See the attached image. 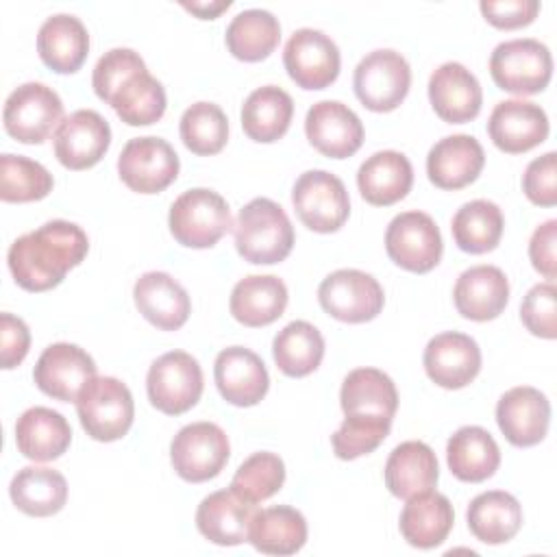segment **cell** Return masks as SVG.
I'll list each match as a JSON object with an SVG mask.
<instances>
[{
    "mask_svg": "<svg viewBox=\"0 0 557 557\" xmlns=\"http://www.w3.org/2000/svg\"><path fill=\"white\" fill-rule=\"evenodd\" d=\"M0 361L4 370H11L15 366H20L24 361V357L28 355L30 348V331L26 326V322L9 311H4L0 315Z\"/></svg>",
    "mask_w": 557,
    "mask_h": 557,
    "instance_id": "obj_50",
    "label": "cell"
},
{
    "mask_svg": "<svg viewBox=\"0 0 557 557\" xmlns=\"http://www.w3.org/2000/svg\"><path fill=\"white\" fill-rule=\"evenodd\" d=\"M178 154L161 137H133L117 157L122 183L137 194H159L178 176Z\"/></svg>",
    "mask_w": 557,
    "mask_h": 557,
    "instance_id": "obj_14",
    "label": "cell"
},
{
    "mask_svg": "<svg viewBox=\"0 0 557 557\" xmlns=\"http://www.w3.org/2000/svg\"><path fill=\"white\" fill-rule=\"evenodd\" d=\"M252 516V503L244 500L233 490H218L200 500L196 509V527L213 544L237 546L248 542Z\"/></svg>",
    "mask_w": 557,
    "mask_h": 557,
    "instance_id": "obj_27",
    "label": "cell"
},
{
    "mask_svg": "<svg viewBox=\"0 0 557 557\" xmlns=\"http://www.w3.org/2000/svg\"><path fill=\"white\" fill-rule=\"evenodd\" d=\"M387 257L403 270L424 274L433 270L444 252L435 220L424 211H403L385 231Z\"/></svg>",
    "mask_w": 557,
    "mask_h": 557,
    "instance_id": "obj_13",
    "label": "cell"
},
{
    "mask_svg": "<svg viewBox=\"0 0 557 557\" xmlns=\"http://www.w3.org/2000/svg\"><path fill=\"white\" fill-rule=\"evenodd\" d=\"M446 463L459 481L481 483L498 470L500 448L487 429L468 424L448 437Z\"/></svg>",
    "mask_w": 557,
    "mask_h": 557,
    "instance_id": "obj_32",
    "label": "cell"
},
{
    "mask_svg": "<svg viewBox=\"0 0 557 557\" xmlns=\"http://www.w3.org/2000/svg\"><path fill=\"white\" fill-rule=\"evenodd\" d=\"M453 300L457 311L468 320H494L509 302V281L496 265H472L459 274Z\"/></svg>",
    "mask_w": 557,
    "mask_h": 557,
    "instance_id": "obj_26",
    "label": "cell"
},
{
    "mask_svg": "<svg viewBox=\"0 0 557 557\" xmlns=\"http://www.w3.org/2000/svg\"><path fill=\"white\" fill-rule=\"evenodd\" d=\"M283 63L289 78L302 89H324L339 74V48L318 28H298L285 44Z\"/></svg>",
    "mask_w": 557,
    "mask_h": 557,
    "instance_id": "obj_15",
    "label": "cell"
},
{
    "mask_svg": "<svg viewBox=\"0 0 557 557\" xmlns=\"http://www.w3.org/2000/svg\"><path fill=\"white\" fill-rule=\"evenodd\" d=\"M411 67L407 59L392 50L379 48L368 52L355 67L352 87L359 102L376 113L394 111L407 96Z\"/></svg>",
    "mask_w": 557,
    "mask_h": 557,
    "instance_id": "obj_8",
    "label": "cell"
},
{
    "mask_svg": "<svg viewBox=\"0 0 557 557\" xmlns=\"http://www.w3.org/2000/svg\"><path fill=\"white\" fill-rule=\"evenodd\" d=\"M168 226L181 246L211 248L233 228V218L228 202L218 191L194 187L172 202Z\"/></svg>",
    "mask_w": 557,
    "mask_h": 557,
    "instance_id": "obj_4",
    "label": "cell"
},
{
    "mask_svg": "<svg viewBox=\"0 0 557 557\" xmlns=\"http://www.w3.org/2000/svg\"><path fill=\"white\" fill-rule=\"evenodd\" d=\"M292 205L300 222L315 233H335L350 213L346 185L326 170L302 172L294 183Z\"/></svg>",
    "mask_w": 557,
    "mask_h": 557,
    "instance_id": "obj_9",
    "label": "cell"
},
{
    "mask_svg": "<svg viewBox=\"0 0 557 557\" xmlns=\"http://www.w3.org/2000/svg\"><path fill=\"white\" fill-rule=\"evenodd\" d=\"M87 250L89 239L78 224L50 220L20 235L7 252V263L22 289L46 292L57 287L85 259Z\"/></svg>",
    "mask_w": 557,
    "mask_h": 557,
    "instance_id": "obj_1",
    "label": "cell"
},
{
    "mask_svg": "<svg viewBox=\"0 0 557 557\" xmlns=\"http://www.w3.org/2000/svg\"><path fill=\"white\" fill-rule=\"evenodd\" d=\"M555 242H557V220H546L540 224L529 242V259L533 268L553 283L557 276V257H555Z\"/></svg>",
    "mask_w": 557,
    "mask_h": 557,
    "instance_id": "obj_51",
    "label": "cell"
},
{
    "mask_svg": "<svg viewBox=\"0 0 557 557\" xmlns=\"http://www.w3.org/2000/svg\"><path fill=\"white\" fill-rule=\"evenodd\" d=\"M433 111L448 124H463L479 115L483 91L476 76L457 61H446L429 78Z\"/></svg>",
    "mask_w": 557,
    "mask_h": 557,
    "instance_id": "obj_23",
    "label": "cell"
},
{
    "mask_svg": "<svg viewBox=\"0 0 557 557\" xmlns=\"http://www.w3.org/2000/svg\"><path fill=\"white\" fill-rule=\"evenodd\" d=\"M281 39L278 20L265 9L239 11L226 26V48L239 61H261L265 59Z\"/></svg>",
    "mask_w": 557,
    "mask_h": 557,
    "instance_id": "obj_42",
    "label": "cell"
},
{
    "mask_svg": "<svg viewBox=\"0 0 557 557\" xmlns=\"http://www.w3.org/2000/svg\"><path fill=\"white\" fill-rule=\"evenodd\" d=\"M285 483V463L276 453H255L235 470L231 490L244 500L257 505L274 496Z\"/></svg>",
    "mask_w": 557,
    "mask_h": 557,
    "instance_id": "obj_45",
    "label": "cell"
},
{
    "mask_svg": "<svg viewBox=\"0 0 557 557\" xmlns=\"http://www.w3.org/2000/svg\"><path fill=\"white\" fill-rule=\"evenodd\" d=\"M487 135L507 154H520L540 146L548 137L546 111L529 100H500L487 120Z\"/></svg>",
    "mask_w": 557,
    "mask_h": 557,
    "instance_id": "obj_21",
    "label": "cell"
},
{
    "mask_svg": "<svg viewBox=\"0 0 557 557\" xmlns=\"http://www.w3.org/2000/svg\"><path fill=\"white\" fill-rule=\"evenodd\" d=\"M52 174L24 154L4 152L0 157V198L4 202H33L52 191Z\"/></svg>",
    "mask_w": 557,
    "mask_h": 557,
    "instance_id": "obj_44",
    "label": "cell"
},
{
    "mask_svg": "<svg viewBox=\"0 0 557 557\" xmlns=\"http://www.w3.org/2000/svg\"><path fill=\"white\" fill-rule=\"evenodd\" d=\"M520 320L535 337H557V287L550 281L537 283L524 294L520 305Z\"/></svg>",
    "mask_w": 557,
    "mask_h": 557,
    "instance_id": "obj_47",
    "label": "cell"
},
{
    "mask_svg": "<svg viewBox=\"0 0 557 557\" xmlns=\"http://www.w3.org/2000/svg\"><path fill=\"white\" fill-rule=\"evenodd\" d=\"M294 115V100L292 96L276 87L263 85L248 94L242 104V128L244 133L259 144H272L281 139Z\"/></svg>",
    "mask_w": 557,
    "mask_h": 557,
    "instance_id": "obj_38",
    "label": "cell"
},
{
    "mask_svg": "<svg viewBox=\"0 0 557 557\" xmlns=\"http://www.w3.org/2000/svg\"><path fill=\"white\" fill-rule=\"evenodd\" d=\"M479 9L483 17L496 26V28H522L529 26L537 13H540V2L537 0H481Z\"/></svg>",
    "mask_w": 557,
    "mask_h": 557,
    "instance_id": "obj_49",
    "label": "cell"
},
{
    "mask_svg": "<svg viewBox=\"0 0 557 557\" xmlns=\"http://www.w3.org/2000/svg\"><path fill=\"white\" fill-rule=\"evenodd\" d=\"M235 248L248 263L272 265L294 248V226L285 209L270 198H252L233 224Z\"/></svg>",
    "mask_w": 557,
    "mask_h": 557,
    "instance_id": "obj_3",
    "label": "cell"
},
{
    "mask_svg": "<svg viewBox=\"0 0 557 557\" xmlns=\"http://www.w3.org/2000/svg\"><path fill=\"white\" fill-rule=\"evenodd\" d=\"M202 368L185 350L163 352L152 361L146 376V392L152 407L168 416L189 411L202 396Z\"/></svg>",
    "mask_w": 557,
    "mask_h": 557,
    "instance_id": "obj_7",
    "label": "cell"
},
{
    "mask_svg": "<svg viewBox=\"0 0 557 557\" xmlns=\"http://www.w3.org/2000/svg\"><path fill=\"white\" fill-rule=\"evenodd\" d=\"M339 405L344 416L392 420L398 409V392L383 370L355 368L342 383Z\"/></svg>",
    "mask_w": 557,
    "mask_h": 557,
    "instance_id": "obj_34",
    "label": "cell"
},
{
    "mask_svg": "<svg viewBox=\"0 0 557 557\" xmlns=\"http://www.w3.org/2000/svg\"><path fill=\"white\" fill-rule=\"evenodd\" d=\"M213 379L222 398L235 407L257 405L270 387L263 359L244 346H228L218 352Z\"/></svg>",
    "mask_w": 557,
    "mask_h": 557,
    "instance_id": "obj_22",
    "label": "cell"
},
{
    "mask_svg": "<svg viewBox=\"0 0 557 557\" xmlns=\"http://www.w3.org/2000/svg\"><path fill=\"white\" fill-rule=\"evenodd\" d=\"M318 300L320 307L335 320L361 324L381 313L385 294L372 274L355 268H342L322 278Z\"/></svg>",
    "mask_w": 557,
    "mask_h": 557,
    "instance_id": "obj_12",
    "label": "cell"
},
{
    "mask_svg": "<svg viewBox=\"0 0 557 557\" xmlns=\"http://www.w3.org/2000/svg\"><path fill=\"white\" fill-rule=\"evenodd\" d=\"M248 542L265 555H294L307 542L305 516L287 505L255 511L248 529Z\"/></svg>",
    "mask_w": 557,
    "mask_h": 557,
    "instance_id": "obj_39",
    "label": "cell"
},
{
    "mask_svg": "<svg viewBox=\"0 0 557 557\" xmlns=\"http://www.w3.org/2000/svg\"><path fill=\"white\" fill-rule=\"evenodd\" d=\"M181 139L194 154L220 152L228 139V120L215 102H194L181 115Z\"/></svg>",
    "mask_w": 557,
    "mask_h": 557,
    "instance_id": "obj_43",
    "label": "cell"
},
{
    "mask_svg": "<svg viewBox=\"0 0 557 557\" xmlns=\"http://www.w3.org/2000/svg\"><path fill=\"white\" fill-rule=\"evenodd\" d=\"M455 522V511L450 500L433 490L420 492L407 498V505L400 511L398 529L407 544L416 548H435L440 546Z\"/></svg>",
    "mask_w": 557,
    "mask_h": 557,
    "instance_id": "obj_30",
    "label": "cell"
},
{
    "mask_svg": "<svg viewBox=\"0 0 557 557\" xmlns=\"http://www.w3.org/2000/svg\"><path fill=\"white\" fill-rule=\"evenodd\" d=\"M2 122L13 139L41 144L63 122V102L52 87L30 81L9 94Z\"/></svg>",
    "mask_w": 557,
    "mask_h": 557,
    "instance_id": "obj_11",
    "label": "cell"
},
{
    "mask_svg": "<svg viewBox=\"0 0 557 557\" xmlns=\"http://www.w3.org/2000/svg\"><path fill=\"white\" fill-rule=\"evenodd\" d=\"M272 355L283 374L300 379L322 363L324 337L311 322L294 320L274 335Z\"/></svg>",
    "mask_w": 557,
    "mask_h": 557,
    "instance_id": "obj_41",
    "label": "cell"
},
{
    "mask_svg": "<svg viewBox=\"0 0 557 557\" xmlns=\"http://www.w3.org/2000/svg\"><path fill=\"white\" fill-rule=\"evenodd\" d=\"M485 165V152L472 135H448L426 154L429 181L440 189H461L476 181Z\"/></svg>",
    "mask_w": 557,
    "mask_h": 557,
    "instance_id": "obj_24",
    "label": "cell"
},
{
    "mask_svg": "<svg viewBox=\"0 0 557 557\" xmlns=\"http://www.w3.org/2000/svg\"><path fill=\"white\" fill-rule=\"evenodd\" d=\"M505 228L503 211L496 202L476 198L457 209L450 222L455 244L470 255H483L498 246Z\"/></svg>",
    "mask_w": 557,
    "mask_h": 557,
    "instance_id": "obj_40",
    "label": "cell"
},
{
    "mask_svg": "<svg viewBox=\"0 0 557 557\" xmlns=\"http://www.w3.org/2000/svg\"><path fill=\"white\" fill-rule=\"evenodd\" d=\"M133 300L139 313L161 331L181 329L191 311L185 287L168 272H146L133 285Z\"/></svg>",
    "mask_w": 557,
    "mask_h": 557,
    "instance_id": "obj_25",
    "label": "cell"
},
{
    "mask_svg": "<svg viewBox=\"0 0 557 557\" xmlns=\"http://www.w3.org/2000/svg\"><path fill=\"white\" fill-rule=\"evenodd\" d=\"M94 91L109 102L117 117L128 126H148L165 113V89L148 72L139 52L111 48L94 65Z\"/></svg>",
    "mask_w": 557,
    "mask_h": 557,
    "instance_id": "obj_2",
    "label": "cell"
},
{
    "mask_svg": "<svg viewBox=\"0 0 557 557\" xmlns=\"http://www.w3.org/2000/svg\"><path fill=\"white\" fill-rule=\"evenodd\" d=\"M96 376L94 359L76 344H50L33 368L35 385L54 400H76L81 389Z\"/></svg>",
    "mask_w": 557,
    "mask_h": 557,
    "instance_id": "obj_16",
    "label": "cell"
},
{
    "mask_svg": "<svg viewBox=\"0 0 557 557\" xmlns=\"http://www.w3.org/2000/svg\"><path fill=\"white\" fill-rule=\"evenodd\" d=\"M13 505L33 518L54 516L67 500V481L59 470L26 466L15 472L9 485Z\"/></svg>",
    "mask_w": 557,
    "mask_h": 557,
    "instance_id": "obj_37",
    "label": "cell"
},
{
    "mask_svg": "<svg viewBox=\"0 0 557 557\" xmlns=\"http://www.w3.org/2000/svg\"><path fill=\"white\" fill-rule=\"evenodd\" d=\"M70 442V422L50 407H30L15 422V444L26 459L52 461L67 450Z\"/></svg>",
    "mask_w": 557,
    "mask_h": 557,
    "instance_id": "obj_35",
    "label": "cell"
},
{
    "mask_svg": "<svg viewBox=\"0 0 557 557\" xmlns=\"http://www.w3.org/2000/svg\"><path fill=\"white\" fill-rule=\"evenodd\" d=\"M490 74L503 91L531 96L550 83L553 57L548 46L537 39H509L492 50Z\"/></svg>",
    "mask_w": 557,
    "mask_h": 557,
    "instance_id": "obj_6",
    "label": "cell"
},
{
    "mask_svg": "<svg viewBox=\"0 0 557 557\" xmlns=\"http://www.w3.org/2000/svg\"><path fill=\"white\" fill-rule=\"evenodd\" d=\"M183 7L191 13H196L202 20H213L222 11L231 7V0H220V2H183Z\"/></svg>",
    "mask_w": 557,
    "mask_h": 557,
    "instance_id": "obj_52",
    "label": "cell"
},
{
    "mask_svg": "<svg viewBox=\"0 0 557 557\" xmlns=\"http://www.w3.org/2000/svg\"><path fill=\"white\" fill-rule=\"evenodd\" d=\"M496 422L509 444L520 448L535 446L546 437L550 403L537 387H511L496 403Z\"/></svg>",
    "mask_w": 557,
    "mask_h": 557,
    "instance_id": "obj_19",
    "label": "cell"
},
{
    "mask_svg": "<svg viewBox=\"0 0 557 557\" xmlns=\"http://www.w3.org/2000/svg\"><path fill=\"white\" fill-rule=\"evenodd\" d=\"M37 52L50 70L74 74L87 59L89 33L76 15L54 13L39 26Z\"/></svg>",
    "mask_w": 557,
    "mask_h": 557,
    "instance_id": "obj_29",
    "label": "cell"
},
{
    "mask_svg": "<svg viewBox=\"0 0 557 557\" xmlns=\"http://www.w3.org/2000/svg\"><path fill=\"white\" fill-rule=\"evenodd\" d=\"M413 185L411 161L398 150H379L357 170V187L366 202L389 207L403 200Z\"/></svg>",
    "mask_w": 557,
    "mask_h": 557,
    "instance_id": "obj_28",
    "label": "cell"
},
{
    "mask_svg": "<svg viewBox=\"0 0 557 557\" xmlns=\"http://www.w3.org/2000/svg\"><path fill=\"white\" fill-rule=\"evenodd\" d=\"M74 403L83 429L98 442L124 437L135 418L133 394L115 376H94Z\"/></svg>",
    "mask_w": 557,
    "mask_h": 557,
    "instance_id": "obj_5",
    "label": "cell"
},
{
    "mask_svg": "<svg viewBox=\"0 0 557 557\" xmlns=\"http://www.w3.org/2000/svg\"><path fill=\"white\" fill-rule=\"evenodd\" d=\"M557 152L550 150L533 159L522 174L524 196L540 207L557 205Z\"/></svg>",
    "mask_w": 557,
    "mask_h": 557,
    "instance_id": "obj_48",
    "label": "cell"
},
{
    "mask_svg": "<svg viewBox=\"0 0 557 557\" xmlns=\"http://www.w3.org/2000/svg\"><path fill=\"white\" fill-rule=\"evenodd\" d=\"M429 379L444 389H461L481 370L479 344L459 331H444L429 339L422 355Z\"/></svg>",
    "mask_w": 557,
    "mask_h": 557,
    "instance_id": "obj_20",
    "label": "cell"
},
{
    "mask_svg": "<svg viewBox=\"0 0 557 557\" xmlns=\"http://www.w3.org/2000/svg\"><path fill=\"white\" fill-rule=\"evenodd\" d=\"M385 485L396 498H411L433 490L440 479V466L433 448L424 442L409 440L398 444L385 461Z\"/></svg>",
    "mask_w": 557,
    "mask_h": 557,
    "instance_id": "obj_33",
    "label": "cell"
},
{
    "mask_svg": "<svg viewBox=\"0 0 557 557\" xmlns=\"http://www.w3.org/2000/svg\"><path fill=\"white\" fill-rule=\"evenodd\" d=\"M231 455V444L215 422L185 424L170 444V461L176 474L189 483H202L220 474Z\"/></svg>",
    "mask_w": 557,
    "mask_h": 557,
    "instance_id": "obj_10",
    "label": "cell"
},
{
    "mask_svg": "<svg viewBox=\"0 0 557 557\" xmlns=\"http://www.w3.org/2000/svg\"><path fill=\"white\" fill-rule=\"evenodd\" d=\"M309 144L331 159H346L363 144V124L359 115L339 100L315 102L305 117Z\"/></svg>",
    "mask_w": 557,
    "mask_h": 557,
    "instance_id": "obj_18",
    "label": "cell"
},
{
    "mask_svg": "<svg viewBox=\"0 0 557 557\" xmlns=\"http://www.w3.org/2000/svg\"><path fill=\"white\" fill-rule=\"evenodd\" d=\"M111 144L109 122L94 109H78L54 131V157L67 170L96 165Z\"/></svg>",
    "mask_w": 557,
    "mask_h": 557,
    "instance_id": "obj_17",
    "label": "cell"
},
{
    "mask_svg": "<svg viewBox=\"0 0 557 557\" xmlns=\"http://www.w3.org/2000/svg\"><path fill=\"white\" fill-rule=\"evenodd\" d=\"M287 287L274 274H250L235 283L228 309L244 326H265L278 320L287 307Z\"/></svg>",
    "mask_w": 557,
    "mask_h": 557,
    "instance_id": "obj_31",
    "label": "cell"
},
{
    "mask_svg": "<svg viewBox=\"0 0 557 557\" xmlns=\"http://www.w3.org/2000/svg\"><path fill=\"white\" fill-rule=\"evenodd\" d=\"M389 429L392 420L387 418L346 416L339 429L331 435L333 453L344 461L368 455L389 435Z\"/></svg>",
    "mask_w": 557,
    "mask_h": 557,
    "instance_id": "obj_46",
    "label": "cell"
},
{
    "mask_svg": "<svg viewBox=\"0 0 557 557\" xmlns=\"http://www.w3.org/2000/svg\"><path fill=\"white\" fill-rule=\"evenodd\" d=\"M470 533L483 544H505L522 527V507L505 490H490L474 496L466 511Z\"/></svg>",
    "mask_w": 557,
    "mask_h": 557,
    "instance_id": "obj_36",
    "label": "cell"
}]
</instances>
